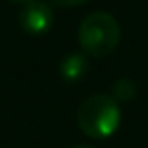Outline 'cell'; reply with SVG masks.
I'll list each match as a JSON object with an SVG mask.
<instances>
[{
  "label": "cell",
  "mask_w": 148,
  "mask_h": 148,
  "mask_svg": "<svg viewBox=\"0 0 148 148\" xmlns=\"http://www.w3.org/2000/svg\"><path fill=\"white\" fill-rule=\"evenodd\" d=\"M77 39L89 57H108L120 45V23L106 10L89 12L79 25Z\"/></svg>",
  "instance_id": "2"
},
{
  "label": "cell",
  "mask_w": 148,
  "mask_h": 148,
  "mask_svg": "<svg viewBox=\"0 0 148 148\" xmlns=\"http://www.w3.org/2000/svg\"><path fill=\"white\" fill-rule=\"evenodd\" d=\"M18 25L27 35H45L53 25V12L49 4L33 0L25 4V8L18 14Z\"/></svg>",
  "instance_id": "3"
},
{
  "label": "cell",
  "mask_w": 148,
  "mask_h": 148,
  "mask_svg": "<svg viewBox=\"0 0 148 148\" xmlns=\"http://www.w3.org/2000/svg\"><path fill=\"white\" fill-rule=\"evenodd\" d=\"M53 2H55L57 6H67V8H71V6H79V4H85L87 0H53Z\"/></svg>",
  "instance_id": "6"
},
{
  "label": "cell",
  "mask_w": 148,
  "mask_h": 148,
  "mask_svg": "<svg viewBox=\"0 0 148 148\" xmlns=\"http://www.w3.org/2000/svg\"><path fill=\"white\" fill-rule=\"evenodd\" d=\"M114 89V99L116 101H130L136 95V83L130 79H120L112 85Z\"/></svg>",
  "instance_id": "5"
},
{
  "label": "cell",
  "mask_w": 148,
  "mask_h": 148,
  "mask_svg": "<svg viewBox=\"0 0 148 148\" xmlns=\"http://www.w3.org/2000/svg\"><path fill=\"white\" fill-rule=\"evenodd\" d=\"M122 112L118 101L106 93H93L85 97L77 110V126L79 130L95 140L110 138L120 128Z\"/></svg>",
  "instance_id": "1"
},
{
  "label": "cell",
  "mask_w": 148,
  "mask_h": 148,
  "mask_svg": "<svg viewBox=\"0 0 148 148\" xmlns=\"http://www.w3.org/2000/svg\"><path fill=\"white\" fill-rule=\"evenodd\" d=\"M8 2H16V4H29L33 0H8Z\"/></svg>",
  "instance_id": "7"
},
{
  "label": "cell",
  "mask_w": 148,
  "mask_h": 148,
  "mask_svg": "<svg viewBox=\"0 0 148 148\" xmlns=\"http://www.w3.org/2000/svg\"><path fill=\"white\" fill-rule=\"evenodd\" d=\"M87 69H89L87 57L79 55V53H71V55L63 57L61 65H59V73H61L63 81H67V83H75V81L83 79Z\"/></svg>",
  "instance_id": "4"
},
{
  "label": "cell",
  "mask_w": 148,
  "mask_h": 148,
  "mask_svg": "<svg viewBox=\"0 0 148 148\" xmlns=\"http://www.w3.org/2000/svg\"><path fill=\"white\" fill-rule=\"evenodd\" d=\"M73 148H91V146H87V144H77V146H73Z\"/></svg>",
  "instance_id": "8"
}]
</instances>
